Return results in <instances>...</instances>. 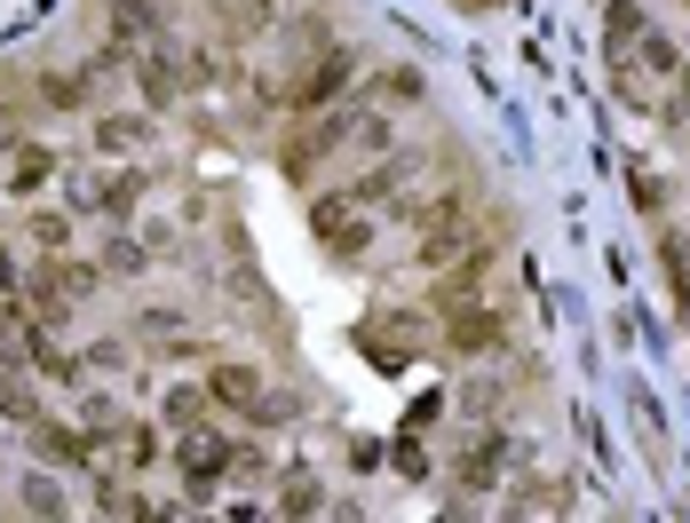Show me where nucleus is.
<instances>
[{"instance_id":"nucleus-1","label":"nucleus","mask_w":690,"mask_h":523,"mask_svg":"<svg viewBox=\"0 0 690 523\" xmlns=\"http://www.w3.org/2000/svg\"><path fill=\"white\" fill-rule=\"evenodd\" d=\"M222 468H230V444L207 429V420H199V429H183V484H191V500H207Z\"/></svg>"},{"instance_id":"nucleus-2","label":"nucleus","mask_w":690,"mask_h":523,"mask_svg":"<svg viewBox=\"0 0 690 523\" xmlns=\"http://www.w3.org/2000/svg\"><path fill=\"white\" fill-rule=\"evenodd\" d=\"M207 397H215V405H230V412H254L262 373H254V365H239V357H222V365L207 373Z\"/></svg>"},{"instance_id":"nucleus-3","label":"nucleus","mask_w":690,"mask_h":523,"mask_svg":"<svg viewBox=\"0 0 690 523\" xmlns=\"http://www.w3.org/2000/svg\"><path fill=\"white\" fill-rule=\"evenodd\" d=\"M342 80H349V48H334V40H325V63H310V72H302V88H294V104H334V95H342Z\"/></svg>"},{"instance_id":"nucleus-4","label":"nucleus","mask_w":690,"mask_h":523,"mask_svg":"<svg viewBox=\"0 0 690 523\" xmlns=\"http://www.w3.org/2000/svg\"><path fill=\"white\" fill-rule=\"evenodd\" d=\"M112 32H119V56H136V48H159V40H168L159 9H143V0H119V9H112Z\"/></svg>"},{"instance_id":"nucleus-5","label":"nucleus","mask_w":690,"mask_h":523,"mask_svg":"<svg viewBox=\"0 0 690 523\" xmlns=\"http://www.w3.org/2000/svg\"><path fill=\"white\" fill-rule=\"evenodd\" d=\"M445 341L452 349H469V357H484V349H501V317H492V310H452V325H445Z\"/></svg>"},{"instance_id":"nucleus-6","label":"nucleus","mask_w":690,"mask_h":523,"mask_svg":"<svg viewBox=\"0 0 690 523\" xmlns=\"http://www.w3.org/2000/svg\"><path fill=\"white\" fill-rule=\"evenodd\" d=\"M318 231H325V246H334V254H357V246H366V222L349 214V199H325V207H318Z\"/></svg>"},{"instance_id":"nucleus-7","label":"nucleus","mask_w":690,"mask_h":523,"mask_svg":"<svg viewBox=\"0 0 690 523\" xmlns=\"http://www.w3.org/2000/svg\"><path fill=\"white\" fill-rule=\"evenodd\" d=\"M460 254H469V222H452V214H429V239H421V262H437V270H445V262H460Z\"/></svg>"},{"instance_id":"nucleus-8","label":"nucleus","mask_w":690,"mask_h":523,"mask_svg":"<svg viewBox=\"0 0 690 523\" xmlns=\"http://www.w3.org/2000/svg\"><path fill=\"white\" fill-rule=\"evenodd\" d=\"M501 437H484L476 452H460V484H469V492H492V484H501Z\"/></svg>"},{"instance_id":"nucleus-9","label":"nucleus","mask_w":690,"mask_h":523,"mask_svg":"<svg viewBox=\"0 0 690 523\" xmlns=\"http://www.w3.org/2000/svg\"><path fill=\"white\" fill-rule=\"evenodd\" d=\"M0 412L24 420V429H41V397H32V381H24V373H9V365H0Z\"/></svg>"},{"instance_id":"nucleus-10","label":"nucleus","mask_w":690,"mask_h":523,"mask_svg":"<svg viewBox=\"0 0 690 523\" xmlns=\"http://www.w3.org/2000/svg\"><path fill=\"white\" fill-rule=\"evenodd\" d=\"M207 388H168V429H199V420H207Z\"/></svg>"},{"instance_id":"nucleus-11","label":"nucleus","mask_w":690,"mask_h":523,"mask_svg":"<svg viewBox=\"0 0 690 523\" xmlns=\"http://www.w3.org/2000/svg\"><path fill=\"white\" fill-rule=\"evenodd\" d=\"M48 175H56V159H48L41 143H24V151H16V167H9V183H16V190H41Z\"/></svg>"},{"instance_id":"nucleus-12","label":"nucleus","mask_w":690,"mask_h":523,"mask_svg":"<svg viewBox=\"0 0 690 523\" xmlns=\"http://www.w3.org/2000/svg\"><path fill=\"white\" fill-rule=\"evenodd\" d=\"M24 508H32V515H64V484H56L48 468H32V476H24Z\"/></svg>"},{"instance_id":"nucleus-13","label":"nucleus","mask_w":690,"mask_h":523,"mask_svg":"<svg viewBox=\"0 0 690 523\" xmlns=\"http://www.w3.org/2000/svg\"><path fill=\"white\" fill-rule=\"evenodd\" d=\"M278 508H286V515H318V508H325L318 476H302V468H294V476H286V492H278Z\"/></svg>"},{"instance_id":"nucleus-14","label":"nucleus","mask_w":690,"mask_h":523,"mask_svg":"<svg viewBox=\"0 0 690 523\" xmlns=\"http://www.w3.org/2000/svg\"><path fill=\"white\" fill-rule=\"evenodd\" d=\"M41 95H48L56 112H80V104H88V80H80V72H48V80H41Z\"/></svg>"},{"instance_id":"nucleus-15","label":"nucleus","mask_w":690,"mask_h":523,"mask_svg":"<svg viewBox=\"0 0 690 523\" xmlns=\"http://www.w3.org/2000/svg\"><path fill=\"white\" fill-rule=\"evenodd\" d=\"M95 143H104V151H136V143H143V119H119V112H112L104 127H95Z\"/></svg>"},{"instance_id":"nucleus-16","label":"nucleus","mask_w":690,"mask_h":523,"mask_svg":"<svg viewBox=\"0 0 690 523\" xmlns=\"http://www.w3.org/2000/svg\"><path fill=\"white\" fill-rule=\"evenodd\" d=\"M41 452H48V461H88V437H72V429H41Z\"/></svg>"},{"instance_id":"nucleus-17","label":"nucleus","mask_w":690,"mask_h":523,"mask_svg":"<svg viewBox=\"0 0 690 523\" xmlns=\"http://www.w3.org/2000/svg\"><path fill=\"white\" fill-rule=\"evenodd\" d=\"M373 95H398V104H421V72L413 63H398V72H381V88Z\"/></svg>"},{"instance_id":"nucleus-18","label":"nucleus","mask_w":690,"mask_h":523,"mask_svg":"<svg viewBox=\"0 0 690 523\" xmlns=\"http://www.w3.org/2000/svg\"><path fill=\"white\" fill-rule=\"evenodd\" d=\"M32 239H41L48 254H64V239H72V222H64V214H41V222H32Z\"/></svg>"},{"instance_id":"nucleus-19","label":"nucleus","mask_w":690,"mask_h":523,"mask_svg":"<svg viewBox=\"0 0 690 523\" xmlns=\"http://www.w3.org/2000/svg\"><path fill=\"white\" fill-rule=\"evenodd\" d=\"M104 262H112V270H143V246H127V239H112V254H104Z\"/></svg>"},{"instance_id":"nucleus-20","label":"nucleus","mask_w":690,"mask_h":523,"mask_svg":"<svg viewBox=\"0 0 690 523\" xmlns=\"http://www.w3.org/2000/svg\"><path fill=\"white\" fill-rule=\"evenodd\" d=\"M16 286V262H9V246H0V293H9Z\"/></svg>"},{"instance_id":"nucleus-21","label":"nucleus","mask_w":690,"mask_h":523,"mask_svg":"<svg viewBox=\"0 0 690 523\" xmlns=\"http://www.w3.org/2000/svg\"><path fill=\"white\" fill-rule=\"evenodd\" d=\"M254 9H271V0H254Z\"/></svg>"}]
</instances>
